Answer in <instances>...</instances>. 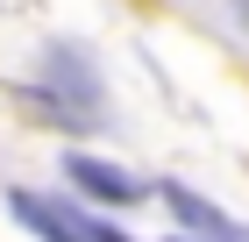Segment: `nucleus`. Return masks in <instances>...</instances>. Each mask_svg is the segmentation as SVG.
Here are the masks:
<instances>
[{"mask_svg":"<svg viewBox=\"0 0 249 242\" xmlns=\"http://www.w3.org/2000/svg\"><path fill=\"white\" fill-rule=\"evenodd\" d=\"M164 206H171V214H178L185 228H199V235H213V242H249L242 228H235L228 214H221V206H207L199 192H185V186H164Z\"/></svg>","mask_w":249,"mask_h":242,"instance_id":"7ed1b4c3","label":"nucleus"},{"mask_svg":"<svg viewBox=\"0 0 249 242\" xmlns=\"http://www.w3.org/2000/svg\"><path fill=\"white\" fill-rule=\"evenodd\" d=\"M100 242H121V235H114V228H100Z\"/></svg>","mask_w":249,"mask_h":242,"instance_id":"20e7f679","label":"nucleus"},{"mask_svg":"<svg viewBox=\"0 0 249 242\" xmlns=\"http://www.w3.org/2000/svg\"><path fill=\"white\" fill-rule=\"evenodd\" d=\"M71 186L86 192V200H100V206H135L142 200V186H135L128 171H114V164H100V157H71Z\"/></svg>","mask_w":249,"mask_h":242,"instance_id":"f03ea898","label":"nucleus"},{"mask_svg":"<svg viewBox=\"0 0 249 242\" xmlns=\"http://www.w3.org/2000/svg\"><path fill=\"white\" fill-rule=\"evenodd\" d=\"M7 206H15V221H29L43 242H100V221H86V214H71V206L43 200V192H7Z\"/></svg>","mask_w":249,"mask_h":242,"instance_id":"f257e3e1","label":"nucleus"}]
</instances>
